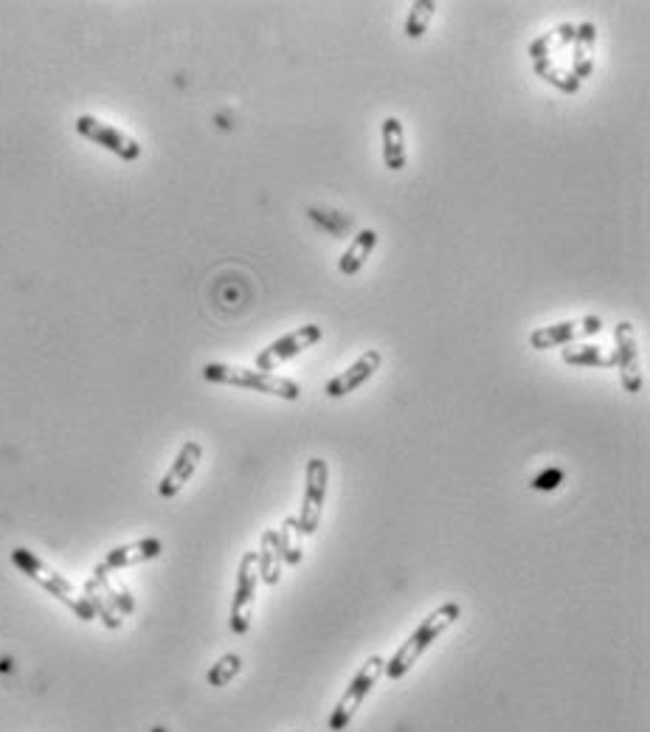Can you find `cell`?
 I'll use <instances>...</instances> for the list:
<instances>
[{
	"label": "cell",
	"mask_w": 650,
	"mask_h": 732,
	"mask_svg": "<svg viewBox=\"0 0 650 732\" xmlns=\"http://www.w3.org/2000/svg\"><path fill=\"white\" fill-rule=\"evenodd\" d=\"M459 617H462V606L454 603V600H451V603H442L439 609L431 611L423 623L406 637V642L394 651L392 659L383 665V673H386L389 679H394V682L403 679V676L417 665V659H420V656H423L425 651H428V648L448 631V628L454 626Z\"/></svg>",
	"instance_id": "6da1fadb"
},
{
	"label": "cell",
	"mask_w": 650,
	"mask_h": 732,
	"mask_svg": "<svg viewBox=\"0 0 650 732\" xmlns=\"http://www.w3.org/2000/svg\"><path fill=\"white\" fill-rule=\"evenodd\" d=\"M12 564L26 575L29 580H34L40 589H46L48 595L51 597H57L60 600L62 606L65 609H71L82 620V623H93L96 620V614H93V609L88 606V600H85V595H79L76 592V586L71 583L68 578H62L60 572L54 569V566H48L43 558H37L31 549L26 547H15L12 549Z\"/></svg>",
	"instance_id": "7a4b0ae2"
},
{
	"label": "cell",
	"mask_w": 650,
	"mask_h": 732,
	"mask_svg": "<svg viewBox=\"0 0 650 732\" xmlns=\"http://www.w3.org/2000/svg\"><path fill=\"white\" fill-rule=\"evenodd\" d=\"M203 378L209 383H223V386H237V389H251L259 395L282 397L288 403H296L302 397V386L290 378L273 375V372H259V369H248V366H231V364H206L203 366Z\"/></svg>",
	"instance_id": "3957f363"
},
{
	"label": "cell",
	"mask_w": 650,
	"mask_h": 732,
	"mask_svg": "<svg viewBox=\"0 0 650 732\" xmlns=\"http://www.w3.org/2000/svg\"><path fill=\"white\" fill-rule=\"evenodd\" d=\"M383 665H386V659H383V656H369V659L363 662L361 671L352 676V682H349V687L344 690V696L338 699L335 710L330 713V721H327L330 732L347 730L349 721H352L355 713L361 710L363 699L372 693V687L378 685V679L383 676Z\"/></svg>",
	"instance_id": "277c9868"
},
{
	"label": "cell",
	"mask_w": 650,
	"mask_h": 732,
	"mask_svg": "<svg viewBox=\"0 0 650 732\" xmlns=\"http://www.w3.org/2000/svg\"><path fill=\"white\" fill-rule=\"evenodd\" d=\"M327 488H330V465L321 457H313L304 468L302 510L296 516V524H299L302 535H313L318 530L324 502H327Z\"/></svg>",
	"instance_id": "5b68a950"
},
{
	"label": "cell",
	"mask_w": 650,
	"mask_h": 732,
	"mask_svg": "<svg viewBox=\"0 0 650 732\" xmlns=\"http://www.w3.org/2000/svg\"><path fill=\"white\" fill-rule=\"evenodd\" d=\"M74 130L85 138V141H91L96 147H102L107 153H113L116 158H121V161H127V164H133V161L141 158V144H138L136 138L130 136V133H124V130H119V127H113V124L96 119L91 113L76 116Z\"/></svg>",
	"instance_id": "8992f818"
},
{
	"label": "cell",
	"mask_w": 650,
	"mask_h": 732,
	"mask_svg": "<svg viewBox=\"0 0 650 732\" xmlns=\"http://www.w3.org/2000/svg\"><path fill=\"white\" fill-rule=\"evenodd\" d=\"M259 569H257V552H245L237 566V586H234V597H231V614H228V626L234 634H248L251 628V611H254V597H257Z\"/></svg>",
	"instance_id": "52a82bcc"
},
{
	"label": "cell",
	"mask_w": 650,
	"mask_h": 732,
	"mask_svg": "<svg viewBox=\"0 0 650 732\" xmlns=\"http://www.w3.org/2000/svg\"><path fill=\"white\" fill-rule=\"evenodd\" d=\"M321 336H324V330L318 324H304L296 333L276 338L265 350H259L257 358H254V369H259V372H273L276 366L288 364L293 358H299L304 350L316 347Z\"/></svg>",
	"instance_id": "ba28073f"
},
{
	"label": "cell",
	"mask_w": 650,
	"mask_h": 732,
	"mask_svg": "<svg viewBox=\"0 0 650 732\" xmlns=\"http://www.w3.org/2000/svg\"><path fill=\"white\" fill-rule=\"evenodd\" d=\"M603 330L600 316H580V319H566L549 327H538L530 333L532 350H552V347H569L575 341L597 336Z\"/></svg>",
	"instance_id": "9c48e42d"
},
{
	"label": "cell",
	"mask_w": 650,
	"mask_h": 732,
	"mask_svg": "<svg viewBox=\"0 0 650 732\" xmlns=\"http://www.w3.org/2000/svg\"><path fill=\"white\" fill-rule=\"evenodd\" d=\"M614 341H617V350L614 355V366H620L622 389L628 395H639L645 389V378H642V366H639V347H636V333L631 321H620L614 327Z\"/></svg>",
	"instance_id": "30bf717a"
},
{
	"label": "cell",
	"mask_w": 650,
	"mask_h": 732,
	"mask_svg": "<svg viewBox=\"0 0 650 732\" xmlns=\"http://www.w3.org/2000/svg\"><path fill=\"white\" fill-rule=\"evenodd\" d=\"M161 552H164L161 538H141V541H133V544H121V547L110 549L105 558L96 564L93 575H113V572L127 569V566L147 564V561H155Z\"/></svg>",
	"instance_id": "8fae6325"
},
{
	"label": "cell",
	"mask_w": 650,
	"mask_h": 732,
	"mask_svg": "<svg viewBox=\"0 0 650 732\" xmlns=\"http://www.w3.org/2000/svg\"><path fill=\"white\" fill-rule=\"evenodd\" d=\"M200 459H203V445L195 443V440L183 443L181 451H178L175 459H172L169 471L164 473V476H161V482H158V496H161V499H172V496H178V493L183 490V485H186V482L195 476Z\"/></svg>",
	"instance_id": "7c38bea8"
},
{
	"label": "cell",
	"mask_w": 650,
	"mask_h": 732,
	"mask_svg": "<svg viewBox=\"0 0 650 732\" xmlns=\"http://www.w3.org/2000/svg\"><path fill=\"white\" fill-rule=\"evenodd\" d=\"M380 364H383V355H380V350H366L361 358L355 361V364L349 366V369L338 372L333 381H327V386H324V395L333 397V400L352 395L355 389H361L363 383L372 381V375L378 372Z\"/></svg>",
	"instance_id": "4fadbf2b"
},
{
	"label": "cell",
	"mask_w": 650,
	"mask_h": 732,
	"mask_svg": "<svg viewBox=\"0 0 650 732\" xmlns=\"http://www.w3.org/2000/svg\"><path fill=\"white\" fill-rule=\"evenodd\" d=\"M575 51H572V74L580 82L594 74V46H597V26L591 20L577 23L575 29Z\"/></svg>",
	"instance_id": "5bb4252c"
},
{
	"label": "cell",
	"mask_w": 650,
	"mask_h": 732,
	"mask_svg": "<svg viewBox=\"0 0 650 732\" xmlns=\"http://www.w3.org/2000/svg\"><path fill=\"white\" fill-rule=\"evenodd\" d=\"M409 153H406V130L397 116H386L383 119V164L392 172L406 169Z\"/></svg>",
	"instance_id": "9a60e30c"
},
{
	"label": "cell",
	"mask_w": 650,
	"mask_h": 732,
	"mask_svg": "<svg viewBox=\"0 0 650 732\" xmlns=\"http://www.w3.org/2000/svg\"><path fill=\"white\" fill-rule=\"evenodd\" d=\"M378 231L375 229H361L355 234V240L349 243V248L341 254V260H338V271L344 276H355L361 271L366 260L372 257V251H375V245H378Z\"/></svg>",
	"instance_id": "2e32d148"
},
{
	"label": "cell",
	"mask_w": 650,
	"mask_h": 732,
	"mask_svg": "<svg viewBox=\"0 0 650 732\" xmlns=\"http://www.w3.org/2000/svg\"><path fill=\"white\" fill-rule=\"evenodd\" d=\"M282 564L285 561H282V549H279V533L276 530H265L257 552L259 580L268 583V586H276L279 578H282Z\"/></svg>",
	"instance_id": "e0dca14e"
},
{
	"label": "cell",
	"mask_w": 650,
	"mask_h": 732,
	"mask_svg": "<svg viewBox=\"0 0 650 732\" xmlns=\"http://www.w3.org/2000/svg\"><path fill=\"white\" fill-rule=\"evenodd\" d=\"M575 29L577 23H560L555 29H549L546 34H541L538 40H532L527 54H530L532 62L541 60H552V54H558L560 48H566L572 40H575Z\"/></svg>",
	"instance_id": "ac0fdd59"
},
{
	"label": "cell",
	"mask_w": 650,
	"mask_h": 732,
	"mask_svg": "<svg viewBox=\"0 0 650 732\" xmlns=\"http://www.w3.org/2000/svg\"><path fill=\"white\" fill-rule=\"evenodd\" d=\"M560 358L569 366H594V369H611L614 366V355H605L600 347H591V344H569Z\"/></svg>",
	"instance_id": "d6986e66"
},
{
	"label": "cell",
	"mask_w": 650,
	"mask_h": 732,
	"mask_svg": "<svg viewBox=\"0 0 650 732\" xmlns=\"http://www.w3.org/2000/svg\"><path fill=\"white\" fill-rule=\"evenodd\" d=\"M532 71L544 79V82H549L552 88H558L560 93H569V96L580 91V85H583V82L572 74V71H563V68H558V62L555 60L532 62Z\"/></svg>",
	"instance_id": "ffe728a7"
},
{
	"label": "cell",
	"mask_w": 650,
	"mask_h": 732,
	"mask_svg": "<svg viewBox=\"0 0 650 732\" xmlns=\"http://www.w3.org/2000/svg\"><path fill=\"white\" fill-rule=\"evenodd\" d=\"M279 533V549H282V561L290 566H299L304 558V549H302V530H299V524H296V516H288V519L282 521V530H276Z\"/></svg>",
	"instance_id": "44dd1931"
},
{
	"label": "cell",
	"mask_w": 650,
	"mask_h": 732,
	"mask_svg": "<svg viewBox=\"0 0 650 732\" xmlns=\"http://www.w3.org/2000/svg\"><path fill=\"white\" fill-rule=\"evenodd\" d=\"M437 3L434 0H414L406 17V37L409 40H423V34L431 26V20L437 15Z\"/></svg>",
	"instance_id": "7402d4cb"
},
{
	"label": "cell",
	"mask_w": 650,
	"mask_h": 732,
	"mask_svg": "<svg viewBox=\"0 0 650 732\" xmlns=\"http://www.w3.org/2000/svg\"><path fill=\"white\" fill-rule=\"evenodd\" d=\"M82 595H85V600H88V606L93 609V614H96V617H99L107 628H121V614L113 609L110 603H107L96 580L91 578L88 583H85V592H82Z\"/></svg>",
	"instance_id": "603a6c76"
},
{
	"label": "cell",
	"mask_w": 650,
	"mask_h": 732,
	"mask_svg": "<svg viewBox=\"0 0 650 732\" xmlns=\"http://www.w3.org/2000/svg\"><path fill=\"white\" fill-rule=\"evenodd\" d=\"M93 580L99 583V589H102L105 600L113 606V609L119 611V614H133V611H136V603H133L130 592H127L124 586H113V583H110V575H93Z\"/></svg>",
	"instance_id": "cb8c5ba5"
},
{
	"label": "cell",
	"mask_w": 650,
	"mask_h": 732,
	"mask_svg": "<svg viewBox=\"0 0 650 732\" xmlns=\"http://www.w3.org/2000/svg\"><path fill=\"white\" fill-rule=\"evenodd\" d=\"M242 671V659L237 654H226L217 659V665H214L212 671L206 673V682L212 687H226L237 673Z\"/></svg>",
	"instance_id": "d4e9b609"
},
{
	"label": "cell",
	"mask_w": 650,
	"mask_h": 732,
	"mask_svg": "<svg viewBox=\"0 0 650 732\" xmlns=\"http://www.w3.org/2000/svg\"><path fill=\"white\" fill-rule=\"evenodd\" d=\"M307 217L313 220V223H318V226H324V229L330 231V234H335V237H341L344 231L352 226V217H347V214H338V212H324V209H307Z\"/></svg>",
	"instance_id": "484cf974"
},
{
	"label": "cell",
	"mask_w": 650,
	"mask_h": 732,
	"mask_svg": "<svg viewBox=\"0 0 650 732\" xmlns=\"http://www.w3.org/2000/svg\"><path fill=\"white\" fill-rule=\"evenodd\" d=\"M563 482V471L560 468H546L541 476L532 479V488L535 490H555Z\"/></svg>",
	"instance_id": "4316f807"
}]
</instances>
